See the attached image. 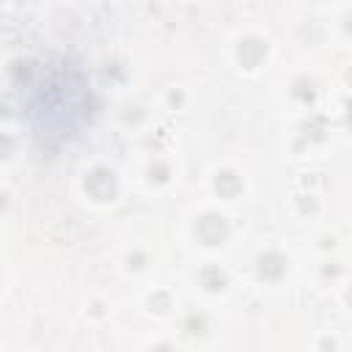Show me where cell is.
I'll return each instance as SVG.
<instances>
[{"label": "cell", "instance_id": "3", "mask_svg": "<svg viewBox=\"0 0 352 352\" xmlns=\"http://www.w3.org/2000/svg\"><path fill=\"white\" fill-rule=\"evenodd\" d=\"M236 55H239V63H242L245 69H256V66L267 58V44H264L261 38H242Z\"/></svg>", "mask_w": 352, "mask_h": 352}, {"label": "cell", "instance_id": "12", "mask_svg": "<svg viewBox=\"0 0 352 352\" xmlns=\"http://www.w3.org/2000/svg\"><path fill=\"white\" fill-rule=\"evenodd\" d=\"M11 148H14L11 138H8V135H0V157H8V154H11Z\"/></svg>", "mask_w": 352, "mask_h": 352}, {"label": "cell", "instance_id": "4", "mask_svg": "<svg viewBox=\"0 0 352 352\" xmlns=\"http://www.w3.org/2000/svg\"><path fill=\"white\" fill-rule=\"evenodd\" d=\"M256 270H258V275L264 278V280H278L283 272H286V258L280 256V253H264V256H258V261H256Z\"/></svg>", "mask_w": 352, "mask_h": 352}, {"label": "cell", "instance_id": "9", "mask_svg": "<svg viewBox=\"0 0 352 352\" xmlns=\"http://www.w3.org/2000/svg\"><path fill=\"white\" fill-rule=\"evenodd\" d=\"M168 305H170V300H168V294H154L151 297V311H168Z\"/></svg>", "mask_w": 352, "mask_h": 352}, {"label": "cell", "instance_id": "6", "mask_svg": "<svg viewBox=\"0 0 352 352\" xmlns=\"http://www.w3.org/2000/svg\"><path fill=\"white\" fill-rule=\"evenodd\" d=\"M198 280H201V286H204L206 292H223V289L228 286V275H226L220 267H214V264L204 267L201 275H198Z\"/></svg>", "mask_w": 352, "mask_h": 352}, {"label": "cell", "instance_id": "1", "mask_svg": "<svg viewBox=\"0 0 352 352\" xmlns=\"http://www.w3.org/2000/svg\"><path fill=\"white\" fill-rule=\"evenodd\" d=\"M85 192L94 201H113L118 195V182L107 168H94L85 176Z\"/></svg>", "mask_w": 352, "mask_h": 352}, {"label": "cell", "instance_id": "13", "mask_svg": "<svg viewBox=\"0 0 352 352\" xmlns=\"http://www.w3.org/2000/svg\"><path fill=\"white\" fill-rule=\"evenodd\" d=\"M300 209H302V212H316V204H314V201H302Z\"/></svg>", "mask_w": 352, "mask_h": 352}, {"label": "cell", "instance_id": "11", "mask_svg": "<svg viewBox=\"0 0 352 352\" xmlns=\"http://www.w3.org/2000/svg\"><path fill=\"white\" fill-rule=\"evenodd\" d=\"M151 179H157V182H165L168 179V165H162V162H157V165H151Z\"/></svg>", "mask_w": 352, "mask_h": 352}, {"label": "cell", "instance_id": "10", "mask_svg": "<svg viewBox=\"0 0 352 352\" xmlns=\"http://www.w3.org/2000/svg\"><path fill=\"white\" fill-rule=\"evenodd\" d=\"M184 327H187V333H204V319L201 316H190L187 322H184Z\"/></svg>", "mask_w": 352, "mask_h": 352}, {"label": "cell", "instance_id": "8", "mask_svg": "<svg viewBox=\"0 0 352 352\" xmlns=\"http://www.w3.org/2000/svg\"><path fill=\"white\" fill-rule=\"evenodd\" d=\"M302 135H305L308 140H322V135H324V121H322V118H314L311 124H302Z\"/></svg>", "mask_w": 352, "mask_h": 352}, {"label": "cell", "instance_id": "14", "mask_svg": "<svg viewBox=\"0 0 352 352\" xmlns=\"http://www.w3.org/2000/svg\"><path fill=\"white\" fill-rule=\"evenodd\" d=\"M170 102H173V104H179V102H182V94H179V91H173V94H170Z\"/></svg>", "mask_w": 352, "mask_h": 352}, {"label": "cell", "instance_id": "2", "mask_svg": "<svg viewBox=\"0 0 352 352\" xmlns=\"http://www.w3.org/2000/svg\"><path fill=\"white\" fill-rule=\"evenodd\" d=\"M195 234H198V239H201L204 245H220V242H226V236H228V223H226V217H220V214H204V217L195 223Z\"/></svg>", "mask_w": 352, "mask_h": 352}, {"label": "cell", "instance_id": "5", "mask_svg": "<svg viewBox=\"0 0 352 352\" xmlns=\"http://www.w3.org/2000/svg\"><path fill=\"white\" fill-rule=\"evenodd\" d=\"M214 187H217V192L223 198H236L242 192V179L234 170H220L217 179H214Z\"/></svg>", "mask_w": 352, "mask_h": 352}, {"label": "cell", "instance_id": "7", "mask_svg": "<svg viewBox=\"0 0 352 352\" xmlns=\"http://www.w3.org/2000/svg\"><path fill=\"white\" fill-rule=\"evenodd\" d=\"M294 96H297L300 102H314V96H316L314 82H311V80H297V82H294Z\"/></svg>", "mask_w": 352, "mask_h": 352}]
</instances>
